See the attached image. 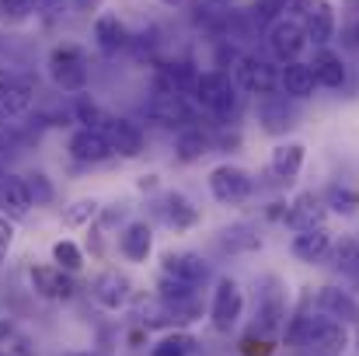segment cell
Here are the masks:
<instances>
[{
    "label": "cell",
    "instance_id": "1",
    "mask_svg": "<svg viewBox=\"0 0 359 356\" xmlns=\"http://www.w3.org/2000/svg\"><path fill=\"white\" fill-rule=\"evenodd\" d=\"M192 102L196 109L217 116L220 122H234L241 116V105H244V91L234 84L231 74L224 70H203L196 88H192Z\"/></svg>",
    "mask_w": 359,
    "mask_h": 356
},
{
    "label": "cell",
    "instance_id": "2",
    "mask_svg": "<svg viewBox=\"0 0 359 356\" xmlns=\"http://www.w3.org/2000/svg\"><path fill=\"white\" fill-rule=\"evenodd\" d=\"M286 318H290L286 283H283L276 272L258 276V283H255V318H251V332H258V336H265V339H276V336H283Z\"/></svg>",
    "mask_w": 359,
    "mask_h": 356
},
{
    "label": "cell",
    "instance_id": "3",
    "mask_svg": "<svg viewBox=\"0 0 359 356\" xmlns=\"http://www.w3.org/2000/svg\"><path fill=\"white\" fill-rule=\"evenodd\" d=\"M231 77L244 95H255V98H269L279 91V63L258 53H241L231 67Z\"/></svg>",
    "mask_w": 359,
    "mask_h": 356
},
{
    "label": "cell",
    "instance_id": "4",
    "mask_svg": "<svg viewBox=\"0 0 359 356\" xmlns=\"http://www.w3.org/2000/svg\"><path fill=\"white\" fill-rule=\"evenodd\" d=\"M49 81L67 91V95H81L88 88V60H84V49L74 46V42H63L49 53Z\"/></svg>",
    "mask_w": 359,
    "mask_h": 356
},
{
    "label": "cell",
    "instance_id": "5",
    "mask_svg": "<svg viewBox=\"0 0 359 356\" xmlns=\"http://www.w3.org/2000/svg\"><path fill=\"white\" fill-rule=\"evenodd\" d=\"M150 217H154L161 228L175 231V235H185V231H192V228L203 220L199 206H196L185 192H178V189L157 192V196L150 199Z\"/></svg>",
    "mask_w": 359,
    "mask_h": 356
},
{
    "label": "cell",
    "instance_id": "6",
    "mask_svg": "<svg viewBox=\"0 0 359 356\" xmlns=\"http://www.w3.org/2000/svg\"><path fill=\"white\" fill-rule=\"evenodd\" d=\"M206 185H210V196H213L220 206H241V203H248L251 192H255L251 171L234 164V161L217 164V168L206 175Z\"/></svg>",
    "mask_w": 359,
    "mask_h": 356
},
{
    "label": "cell",
    "instance_id": "7",
    "mask_svg": "<svg viewBox=\"0 0 359 356\" xmlns=\"http://www.w3.org/2000/svg\"><path fill=\"white\" fill-rule=\"evenodd\" d=\"M265 46H269L272 60L283 67V63L300 60V53L311 46V39H307L304 21L293 18V14H286V18H279V21H272V25L265 28Z\"/></svg>",
    "mask_w": 359,
    "mask_h": 356
},
{
    "label": "cell",
    "instance_id": "8",
    "mask_svg": "<svg viewBox=\"0 0 359 356\" xmlns=\"http://www.w3.org/2000/svg\"><path fill=\"white\" fill-rule=\"evenodd\" d=\"M241 318H244V290H241V283L231 279V276L217 279L213 301H210V325H213V332L231 336L241 325Z\"/></svg>",
    "mask_w": 359,
    "mask_h": 356
},
{
    "label": "cell",
    "instance_id": "9",
    "mask_svg": "<svg viewBox=\"0 0 359 356\" xmlns=\"http://www.w3.org/2000/svg\"><path fill=\"white\" fill-rule=\"evenodd\" d=\"M192 105L196 102H189V95H175V91L154 88L147 105H143V112H147L150 122H157L161 129H185V126L196 122V109Z\"/></svg>",
    "mask_w": 359,
    "mask_h": 356
},
{
    "label": "cell",
    "instance_id": "10",
    "mask_svg": "<svg viewBox=\"0 0 359 356\" xmlns=\"http://www.w3.org/2000/svg\"><path fill=\"white\" fill-rule=\"evenodd\" d=\"M258 122H262V133L286 136L300 126V102L286 98L283 91H276L269 98H258Z\"/></svg>",
    "mask_w": 359,
    "mask_h": 356
},
{
    "label": "cell",
    "instance_id": "11",
    "mask_svg": "<svg viewBox=\"0 0 359 356\" xmlns=\"http://www.w3.org/2000/svg\"><path fill=\"white\" fill-rule=\"evenodd\" d=\"M307 28V39L314 49H325L335 35H339V14L328 0H304L300 4V14H297Z\"/></svg>",
    "mask_w": 359,
    "mask_h": 356
},
{
    "label": "cell",
    "instance_id": "12",
    "mask_svg": "<svg viewBox=\"0 0 359 356\" xmlns=\"http://www.w3.org/2000/svg\"><path fill=\"white\" fill-rule=\"evenodd\" d=\"M35 102V81L25 74L0 70V122L14 116H25Z\"/></svg>",
    "mask_w": 359,
    "mask_h": 356
},
{
    "label": "cell",
    "instance_id": "13",
    "mask_svg": "<svg viewBox=\"0 0 359 356\" xmlns=\"http://www.w3.org/2000/svg\"><path fill=\"white\" fill-rule=\"evenodd\" d=\"M67 150H70V157L77 164H105L109 157H116V150H112V143H109V136H105L102 126H81V129H74Z\"/></svg>",
    "mask_w": 359,
    "mask_h": 356
},
{
    "label": "cell",
    "instance_id": "14",
    "mask_svg": "<svg viewBox=\"0 0 359 356\" xmlns=\"http://www.w3.org/2000/svg\"><path fill=\"white\" fill-rule=\"evenodd\" d=\"M325 220H328V203H325V196H321V192H300V196L290 203L283 224L297 235V231L325 228Z\"/></svg>",
    "mask_w": 359,
    "mask_h": 356
},
{
    "label": "cell",
    "instance_id": "15",
    "mask_svg": "<svg viewBox=\"0 0 359 356\" xmlns=\"http://www.w3.org/2000/svg\"><path fill=\"white\" fill-rule=\"evenodd\" d=\"M28 279H32V290L46 301H70L77 283H74V272L60 269V265H32L28 269Z\"/></svg>",
    "mask_w": 359,
    "mask_h": 356
},
{
    "label": "cell",
    "instance_id": "16",
    "mask_svg": "<svg viewBox=\"0 0 359 356\" xmlns=\"http://www.w3.org/2000/svg\"><path fill=\"white\" fill-rule=\"evenodd\" d=\"M102 129H105V136H109V143H112L116 157L133 161V157H140V154H143V147H147V136H143V129H140L133 119L105 116Z\"/></svg>",
    "mask_w": 359,
    "mask_h": 356
},
{
    "label": "cell",
    "instance_id": "17",
    "mask_svg": "<svg viewBox=\"0 0 359 356\" xmlns=\"http://www.w3.org/2000/svg\"><path fill=\"white\" fill-rule=\"evenodd\" d=\"M199 74H203V70H196V63H192V60L175 56V60L157 63L154 88H161V91H175V95H189V98H192V88H196Z\"/></svg>",
    "mask_w": 359,
    "mask_h": 356
},
{
    "label": "cell",
    "instance_id": "18",
    "mask_svg": "<svg viewBox=\"0 0 359 356\" xmlns=\"http://www.w3.org/2000/svg\"><path fill=\"white\" fill-rule=\"evenodd\" d=\"M161 272L175 276V279H185V283L203 290L206 279H210V262L196 251H164L161 255Z\"/></svg>",
    "mask_w": 359,
    "mask_h": 356
},
{
    "label": "cell",
    "instance_id": "19",
    "mask_svg": "<svg viewBox=\"0 0 359 356\" xmlns=\"http://www.w3.org/2000/svg\"><path fill=\"white\" fill-rule=\"evenodd\" d=\"M91 297L105 308V311H122L133 301V279L119 269H105L102 276H95L91 283Z\"/></svg>",
    "mask_w": 359,
    "mask_h": 356
},
{
    "label": "cell",
    "instance_id": "20",
    "mask_svg": "<svg viewBox=\"0 0 359 356\" xmlns=\"http://www.w3.org/2000/svg\"><path fill=\"white\" fill-rule=\"evenodd\" d=\"M304 161H307V147L300 140H283L272 147L269 154V175L279 182V185H290L300 171H304Z\"/></svg>",
    "mask_w": 359,
    "mask_h": 356
},
{
    "label": "cell",
    "instance_id": "21",
    "mask_svg": "<svg viewBox=\"0 0 359 356\" xmlns=\"http://www.w3.org/2000/svg\"><path fill=\"white\" fill-rule=\"evenodd\" d=\"M213 150H217V133L206 129V126H199V122L178 129V136H175V157L182 164H196V161H203Z\"/></svg>",
    "mask_w": 359,
    "mask_h": 356
},
{
    "label": "cell",
    "instance_id": "22",
    "mask_svg": "<svg viewBox=\"0 0 359 356\" xmlns=\"http://www.w3.org/2000/svg\"><path fill=\"white\" fill-rule=\"evenodd\" d=\"M213 244H217V251H224V255H251V251L262 248V231H258V224H251V220H238V224L220 228V231L213 235Z\"/></svg>",
    "mask_w": 359,
    "mask_h": 356
},
{
    "label": "cell",
    "instance_id": "23",
    "mask_svg": "<svg viewBox=\"0 0 359 356\" xmlns=\"http://www.w3.org/2000/svg\"><path fill=\"white\" fill-rule=\"evenodd\" d=\"M279 91L293 102H307L314 98L318 91V77H314V67L304 63V60H293V63H283L279 67Z\"/></svg>",
    "mask_w": 359,
    "mask_h": 356
},
{
    "label": "cell",
    "instance_id": "24",
    "mask_svg": "<svg viewBox=\"0 0 359 356\" xmlns=\"http://www.w3.org/2000/svg\"><path fill=\"white\" fill-rule=\"evenodd\" d=\"M335 237L328 228H314V231H297L290 241V255L304 265H318V262H328V251H332Z\"/></svg>",
    "mask_w": 359,
    "mask_h": 356
},
{
    "label": "cell",
    "instance_id": "25",
    "mask_svg": "<svg viewBox=\"0 0 359 356\" xmlns=\"http://www.w3.org/2000/svg\"><path fill=\"white\" fill-rule=\"evenodd\" d=\"M95 46H98L105 56H119L122 49L133 46V32L126 28V21H122L119 14L105 11V14L95 18Z\"/></svg>",
    "mask_w": 359,
    "mask_h": 356
},
{
    "label": "cell",
    "instance_id": "26",
    "mask_svg": "<svg viewBox=\"0 0 359 356\" xmlns=\"http://www.w3.org/2000/svg\"><path fill=\"white\" fill-rule=\"evenodd\" d=\"M32 206H35V203H32V192H28L25 178L4 171V175H0V213L18 224V220H25V217L32 213Z\"/></svg>",
    "mask_w": 359,
    "mask_h": 356
},
{
    "label": "cell",
    "instance_id": "27",
    "mask_svg": "<svg viewBox=\"0 0 359 356\" xmlns=\"http://www.w3.org/2000/svg\"><path fill=\"white\" fill-rule=\"evenodd\" d=\"M314 308L335 322H346V325L359 322V301L353 297V290H342V286H321L314 294Z\"/></svg>",
    "mask_w": 359,
    "mask_h": 356
},
{
    "label": "cell",
    "instance_id": "28",
    "mask_svg": "<svg viewBox=\"0 0 359 356\" xmlns=\"http://www.w3.org/2000/svg\"><path fill=\"white\" fill-rule=\"evenodd\" d=\"M311 67H314L318 88H325V91H342V88H346V81H349V63H346V60H342V53H335L332 46L318 49V53H314V60H311Z\"/></svg>",
    "mask_w": 359,
    "mask_h": 356
},
{
    "label": "cell",
    "instance_id": "29",
    "mask_svg": "<svg viewBox=\"0 0 359 356\" xmlns=\"http://www.w3.org/2000/svg\"><path fill=\"white\" fill-rule=\"evenodd\" d=\"M154 251V228L147 220H129L119 231V255L126 262H147Z\"/></svg>",
    "mask_w": 359,
    "mask_h": 356
},
{
    "label": "cell",
    "instance_id": "30",
    "mask_svg": "<svg viewBox=\"0 0 359 356\" xmlns=\"http://www.w3.org/2000/svg\"><path fill=\"white\" fill-rule=\"evenodd\" d=\"M328 262H332L335 272L356 279L359 276V237H342V241H335L332 251H328Z\"/></svg>",
    "mask_w": 359,
    "mask_h": 356
},
{
    "label": "cell",
    "instance_id": "31",
    "mask_svg": "<svg viewBox=\"0 0 359 356\" xmlns=\"http://www.w3.org/2000/svg\"><path fill=\"white\" fill-rule=\"evenodd\" d=\"M321 196H325V203H328V213H339V217H353V213H359V192L353 185L332 182Z\"/></svg>",
    "mask_w": 359,
    "mask_h": 356
},
{
    "label": "cell",
    "instance_id": "32",
    "mask_svg": "<svg viewBox=\"0 0 359 356\" xmlns=\"http://www.w3.org/2000/svg\"><path fill=\"white\" fill-rule=\"evenodd\" d=\"M290 11H293V0H251L248 4V14L255 18L258 28H269L272 21L286 18Z\"/></svg>",
    "mask_w": 359,
    "mask_h": 356
},
{
    "label": "cell",
    "instance_id": "33",
    "mask_svg": "<svg viewBox=\"0 0 359 356\" xmlns=\"http://www.w3.org/2000/svg\"><path fill=\"white\" fill-rule=\"evenodd\" d=\"M192 350H196V339H192L189 332L175 329V332H168L157 346H150V356H189Z\"/></svg>",
    "mask_w": 359,
    "mask_h": 356
},
{
    "label": "cell",
    "instance_id": "34",
    "mask_svg": "<svg viewBox=\"0 0 359 356\" xmlns=\"http://www.w3.org/2000/svg\"><path fill=\"white\" fill-rule=\"evenodd\" d=\"M98 217H102V203L98 199H77V203H70L63 210V224L67 228H84V224H91Z\"/></svg>",
    "mask_w": 359,
    "mask_h": 356
},
{
    "label": "cell",
    "instance_id": "35",
    "mask_svg": "<svg viewBox=\"0 0 359 356\" xmlns=\"http://www.w3.org/2000/svg\"><path fill=\"white\" fill-rule=\"evenodd\" d=\"M157 297H161V301H196V297H199V286L161 272V276H157Z\"/></svg>",
    "mask_w": 359,
    "mask_h": 356
},
{
    "label": "cell",
    "instance_id": "36",
    "mask_svg": "<svg viewBox=\"0 0 359 356\" xmlns=\"http://www.w3.org/2000/svg\"><path fill=\"white\" fill-rule=\"evenodd\" d=\"M39 14V0H0V21L4 25H25Z\"/></svg>",
    "mask_w": 359,
    "mask_h": 356
},
{
    "label": "cell",
    "instance_id": "37",
    "mask_svg": "<svg viewBox=\"0 0 359 356\" xmlns=\"http://www.w3.org/2000/svg\"><path fill=\"white\" fill-rule=\"evenodd\" d=\"M53 262L60 265V269H67V272H81V265H84V251L74 244V241H56L53 244Z\"/></svg>",
    "mask_w": 359,
    "mask_h": 356
},
{
    "label": "cell",
    "instance_id": "38",
    "mask_svg": "<svg viewBox=\"0 0 359 356\" xmlns=\"http://www.w3.org/2000/svg\"><path fill=\"white\" fill-rule=\"evenodd\" d=\"M25 185H28L35 206H46V203H53V196H56V189H53V182H49L46 171H28V175H25Z\"/></svg>",
    "mask_w": 359,
    "mask_h": 356
},
{
    "label": "cell",
    "instance_id": "39",
    "mask_svg": "<svg viewBox=\"0 0 359 356\" xmlns=\"http://www.w3.org/2000/svg\"><path fill=\"white\" fill-rule=\"evenodd\" d=\"M272 343H276V339H265V336H258V332H251V329H248V336L241 339L238 350L244 356H269L272 353Z\"/></svg>",
    "mask_w": 359,
    "mask_h": 356
},
{
    "label": "cell",
    "instance_id": "40",
    "mask_svg": "<svg viewBox=\"0 0 359 356\" xmlns=\"http://www.w3.org/2000/svg\"><path fill=\"white\" fill-rule=\"evenodd\" d=\"M339 39L349 53H359V14H342V28H339Z\"/></svg>",
    "mask_w": 359,
    "mask_h": 356
},
{
    "label": "cell",
    "instance_id": "41",
    "mask_svg": "<svg viewBox=\"0 0 359 356\" xmlns=\"http://www.w3.org/2000/svg\"><path fill=\"white\" fill-rule=\"evenodd\" d=\"M11 244H14V220L0 213V258L11 251Z\"/></svg>",
    "mask_w": 359,
    "mask_h": 356
},
{
    "label": "cell",
    "instance_id": "42",
    "mask_svg": "<svg viewBox=\"0 0 359 356\" xmlns=\"http://www.w3.org/2000/svg\"><path fill=\"white\" fill-rule=\"evenodd\" d=\"M63 4H67V0H39V14H49V18H53V14L63 11Z\"/></svg>",
    "mask_w": 359,
    "mask_h": 356
},
{
    "label": "cell",
    "instance_id": "43",
    "mask_svg": "<svg viewBox=\"0 0 359 356\" xmlns=\"http://www.w3.org/2000/svg\"><path fill=\"white\" fill-rule=\"evenodd\" d=\"M70 4H74V11H77V14H91V11H98L105 0H70Z\"/></svg>",
    "mask_w": 359,
    "mask_h": 356
},
{
    "label": "cell",
    "instance_id": "44",
    "mask_svg": "<svg viewBox=\"0 0 359 356\" xmlns=\"http://www.w3.org/2000/svg\"><path fill=\"white\" fill-rule=\"evenodd\" d=\"M140 189H143V192H154V189H157V175H143V178H140Z\"/></svg>",
    "mask_w": 359,
    "mask_h": 356
},
{
    "label": "cell",
    "instance_id": "45",
    "mask_svg": "<svg viewBox=\"0 0 359 356\" xmlns=\"http://www.w3.org/2000/svg\"><path fill=\"white\" fill-rule=\"evenodd\" d=\"M206 4H213V7H220V11H234V7H238V0H206Z\"/></svg>",
    "mask_w": 359,
    "mask_h": 356
},
{
    "label": "cell",
    "instance_id": "46",
    "mask_svg": "<svg viewBox=\"0 0 359 356\" xmlns=\"http://www.w3.org/2000/svg\"><path fill=\"white\" fill-rule=\"evenodd\" d=\"M161 4H164V7H185L189 0H161Z\"/></svg>",
    "mask_w": 359,
    "mask_h": 356
},
{
    "label": "cell",
    "instance_id": "47",
    "mask_svg": "<svg viewBox=\"0 0 359 356\" xmlns=\"http://www.w3.org/2000/svg\"><path fill=\"white\" fill-rule=\"evenodd\" d=\"M77 356H95V353H77Z\"/></svg>",
    "mask_w": 359,
    "mask_h": 356
},
{
    "label": "cell",
    "instance_id": "48",
    "mask_svg": "<svg viewBox=\"0 0 359 356\" xmlns=\"http://www.w3.org/2000/svg\"><path fill=\"white\" fill-rule=\"evenodd\" d=\"M356 286H359V276H356Z\"/></svg>",
    "mask_w": 359,
    "mask_h": 356
}]
</instances>
